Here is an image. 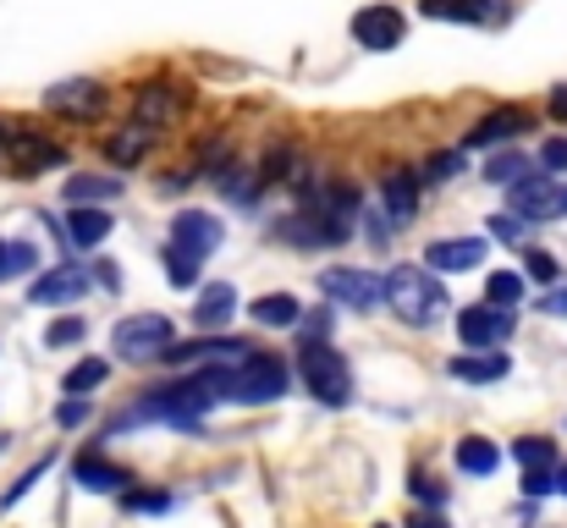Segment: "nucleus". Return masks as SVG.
<instances>
[{
  "label": "nucleus",
  "instance_id": "obj_1",
  "mask_svg": "<svg viewBox=\"0 0 567 528\" xmlns=\"http://www.w3.org/2000/svg\"><path fill=\"white\" fill-rule=\"evenodd\" d=\"M385 303H391L408 325H435V320L452 309L446 287H441L430 270H419V265H396V270L385 276Z\"/></svg>",
  "mask_w": 567,
  "mask_h": 528
},
{
  "label": "nucleus",
  "instance_id": "obj_2",
  "mask_svg": "<svg viewBox=\"0 0 567 528\" xmlns=\"http://www.w3.org/2000/svg\"><path fill=\"white\" fill-rule=\"evenodd\" d=\"M287 380L292 374H287V363L276 352H254V358L220 369V396L226 402H276L287 391Z\"/></svg>",
  "mask_w": 567,
  "mask_h": 528
},
{
  "label": "nucleus",
  "instance_id": "obj_3",
  "mask_svg": "<svg viewBox=\"0 0 567 528\" xmlns=\"http://www.w3.org/2000/svg\"><path fill=\"white\" fill-rule=\"evenodd\" d=\"M298 369H303V385H309L315 402L348 407V396H353V369H348V358L331 348V342H309L303 358H298Z\"/></svg>",
  "mask_w": 567,
  "mask_h": 528
},
{
  "label": "nucleus",
  "instance_id": "obj_4",
  "mask_svg": "<svg viewBox=\"0 0 567 528\" xmlns=\"http://www.w3.org/2000/svg\"><path fill=\"white\" fill-rule=\"evenodd\" d=\"M111 348L122 352L127 363L166 358V348H172V320H166V314H127V320H116Z\"/></svg>",
  "mask_w": 567,
  "mask_h": 528
},
{
  "label": "nucleus",
  "instance_id": "obj_5",
  "mask_svg": "<svg viewBox=\"0 0 567 528\" xmlns=\"http://www.w3.org/2000/svg\"><path fill=\"white\" fill-rule=\"evenodd\" d=\"M320 292H326V298H337V303H348V309H380V303H385V276L331 265V270L320 276Z\"/></svg>",
  "mask_w": 567,
  "mask_h": 528
},
{
  "label": "nucleus",
  "instance_id": "obj_6",
  "mask_svg": "<svg viewBox=\"0 0 567 528\" xmlns=\"http://www.w3.org/2000/svg\"><path fill=\"white\" fill-rule=\"evenodd\" d=\"M513 337V309H496V303H480V309H463L457 314V342L468 352H491Z\"/></svg>",
  "mask_w": 567,
  "mask_h": 528
},
{
  "label": "nucleus",
  "instance_id": "obj_7",
  "mask_svg": "<svg viewBox=\"0 0 567 528\" xmlns=\"http://www.w3.org/2000/svg\"><path fill=\"white\" fill-rule=\"evenodd\" d=\"M44 111H55L66 122H94V116H105V89L94 77H66V83L44 89Z\"/></svg>",
  "mask_w": 567,
  "mask_h": 528
},
{
  "label": "nucleus",
  "instance_id": "obj_8",
  "mask_svg": "<svg viewBox=\"0 0 567 528\" xmlns=\"http://www.w3.org/2000/svg\"><path fill=\"white\" fill-rule=\"evenodd\" d=\"M529 127H535V116H529L524 105H502V111H491V116H480V122L468 127L463 149H496V144H513V138L529 133Z\"/></svg>",
  "mask_w": 567,
  "mask_h": 528
},
{
  "label": "nucleus",
  "instance_id": "obj_9",
  "mask_svg": "<svg viewBox=\"0 0 567 528\" xmlns=\"http://www.w3.org/2000/svg\"><path fill=\"white\" fill-rule=\"evenodd\" d=\"M513 209L524 220H563L567 215V187H557V176H535V182H518L513 187Z\"/></svg>",
  "mask_w": 567,
  "mask_h": 528
},
{
  "label": "nucleus",
  "instance_id": "obj_10",
  "mask_svg": "<svg viewBox=\"0 0 567 528\" xmlns=\"http://www.w3.org/2000/svg\"><path fill=\"white\" fill-rule=\"evenodd\" d=\"M6 166L17 176H33V172H50V166H61V144L55 138H44V133H6Z\"/></svg>",
  "mask_w": 567,
  "mask_h": 528
},
{
  "label": "nucleus",
  "instance_id": "obj_11",
  "mask_svg": "<svg viewBox=\"0 0 567 528\" xmlns=\"http://www.w3.org/2000/svg\"><path fill=\"white\" fill-rule=\"evenodd\" d=\"M402 33H408V17H402L396 6H364V11L353 17V39H359L364 50H396Z\"/></svg>",
  "mask_w": 567,
  "mask_h": 528
},
{
  "label": "nucleus",
  "instance_id": "obj_12",
  "mask_svg": "<svg viewBox=\"0 0 567 528\" xmlns=\"http://www.w3.org/2000/svg\"><path fill=\"white\" fill-rule=\"evenodd\" d=\"M89 292V270L83 265H55V270H44L33 287H28V303H72V298H83Z\"/></svg>",
  "mask_w": 567,
  "mask_h": 528
},
{
  "label": "nucleus",
  "instance_id": "obj_13",
  "mask_svg": "<svg viewBox=\"0 0 567 528\" xmlns=\"http://www.w3.org/2000/svg\"><path fill=\"white\" fill-rule=\"evenodd\" d=\"M72 479H78L89 496H116V490H127V485H133V474H127L122 463L100 457V452H83V457L72 463Z\"/></svg>",
  "mask_w": 567,
  "mask_h": 528
},
{
  "label": "nucleus",
  "instance_id": "obj_14",
  "mask_svg": "<svg viewBox=\"0 0 567 528\" xmlns=\"http://www.w3.org/2000/svg\"><path fill=\"white\" fill-rule=\"evenodd\" d=\"M424 265L430 270H446V276L474 270V265H485V237H441V242L424 248Z\"/></svg>",
  "mask_w": 567,
  "mask_h": 528
},
{
  "label": "nucleus",
  "instance_id": "obj_15",
  "mask_svg": "<svg viewBox=\"0 0 567 528\" xmlns=\"http://www.w3.org/2000/svg\"><path fill=\"white\" fill-rule=\"evenodd\" d=\"M419 11L435 17V22H474V28H491V22L507 17V0H424Z\"/></svg>",
  "mask_w": 567,
  "mask_h": 528
},
{
  "label": "nucleus",
  "instance_id": "obj_16",
  "mask_svg": "<svg viewBox=\"0 0 567 528\" xmlns=\"http://www.w3.org/2000/svg\"><path fill=\"white\" fill-rule=\"evenodd\" d=\"M183 111H188V89H177V83H150V89H138V122L172 127Z\"/></svg>",
  "mask_w": 567,
  "mask_h": 528
},
{
  "label": "nucleus",
  "instance_id": "obj_17",
  "mask_svg": "<svg viewBox=\"0 0 567 528\" xmlns=\"http://www.w3.org/2000/svg\"><path fill=\"white\" fill-rule=\"evenodd\" d=\"M155 138H161V127H150V122H127V127H116L111 138H105V155H111V166H138L150 149H155Z\"/></svg>",
  "mask_w": 567,
  "mask_h": 528
},
{
  "label": "nucleus",
  "instance_id": "obj_18",
  "mask_svg": "<svg viewBox=\"0 0 567 528\" xmlns=\"http://www.w3.org/2000/svg\"><path fill=\"white\" fill-rule=\"evenodd\" d=\"M172 242L204 259V253H215V248H220V220H215V215H204V209H183V215H177V226H172Z\"/></svg>",
  "mask_w": 567,
  "mask_h": 528
},
{
  "label": "nucleus",
  "instance_id": "obj_19",
  "mask_svg": "<svg viewBox=\"0 0 567 528\" xmlns=\"http://www.w3.org/2000/svg\"><path fill=\"white\" fill-rule=\"evenodd\" d=\"M243 358H254V348L248 342H172L166 348V363H177V369H188V363H243Z\"/></svg>",
  "mask_w": 567,
  "mask_h": 528
},
{
  "label": "nucleus",
  "instance_id": "obj_20",
  "mask_svg": "<svg viewBox=\"0 0 567 528\" xmlns=\"http://www.w3.org/2000/svg\"><path fill=\"white\" fill-rule=\"evenodd\" d=\"M231 314H237V292H231V281H209V287L198 292L193 325H198V331H220Z\"/></svg>",
  "mask_w": 567,
  "mask_h": 528
},
{
  "label": "nucleus",
  "instance_id": "obj_21",
  "mask_svg": "<svg viewBox=\"0 0 567 528\" xmlns=\"http://www.w3.org/2000/svg\"><path fill=\"white\" fill-rule=\"evenodd\" d=\"M507 358L502 352H463V358H452L446 363V374L452 380H468V385H491V380H507Z\"/></svg>",
  "mask_w": 567,
  "mask_h": 528
},
{
  "label": "nucleus",
  "instance_id": "obj_22",
  "mask_svg": "<svg viewBox=\"0 0 567 528\" xmlns=\"http://www.w3.org/2000/svg\"><path fill=\"white\" fill-rule=\"evenodd\" d=\"M111 226H116V220H111L100 204H78V209L66 215V237H72L78 248H100V242L111 237Z\"/></svg>",
  "mask_w": 567,
  "mask_h": 528
},
{
  "label": "nucleus",
  "instance_id": "obj_23",
  "mask_svg": "<svg viewBox=\"0 0 567 528\" xmlns=\"http://www.w3.org/2000/svg\"><path fill=\"white\" fill-rule=\"evenodd\" d=\"M457 468L474 474V479H491V474L502 468V452H496L485 435H463V441H457Z\"/></svg>",
  "mask_w": 567,
  "mask_h": 528
},
{
  "label": "nucleus",
  "instance_id": "obj_24",
  "mask_svg": "<svg viewBox=\"0 0 567 528\" xmlns=\"http://www.w3.org/2000/svg\"><path fill=\"white\" fill-rule=\"evenodd\" d=\"M248 314H254L259 325H270V331H287V325H298V320H303V309H298V298H292V292H265Z\"/></svg>",
  "mask_w": 567,
  "mask_h": 528
},
{
  "label": "nucleus",
  "instance_id": "obj_25",
  "mask_svg": "<svg viewBox=\"0 0 567 528\" xmlns=\"http://www.w3.org/2000/svg\"><path fill=\"white\" fill-rule=\"evenodd\" d=\"M413 209H419V176H385V215L402 226V220H413Z\"/></svg>",
  "mask_w": 567,
  "mask_h": 528
},
{
  "label": "nucleus",
  "instance_id": "obj_26",
  "mask_svg": "<svg viewBox=\"0 0 567 528\" xmlns=\"http://www.w3.org/2000/svg\"><path fill=\"white\" fill-rule=\"evenodd\" d=\"M122 193V176H72L66 182V198L72 204H111Z\"/></svg>",
  "mask_w": 567,
  "mask_h": 528
},
{
  "label": "nucleus",
  "instance_id": "obj_27",
  "mask_svg": "<svg viewBox=\"0 0 567 528\" xmlns=\"http://www.w3.org/2000/svg\"><path fill=\"white\" fill-rule=\"evenodd\" d=\"M485 303H496V309H518V303H524V276H518V270H491V281H485Z\"/></svg>",
  "mask_w": 567,
  "mask_h": 528
},
{
  "label": "nucleus",
  "instance_id": "obj_28",
  "mask_svg": "<svg viewBox=\"0 0 567 528\" xmlns=\"http://www.w3.org/2000/svg\"><path fill=\"white\" fill-rule=\"evenodd\" d=\"M105 374H111V363H100V358H83V363H72L66 369V396H89V391H100L105 385Z\"/></svg>",
  "mask_w": 567,
  "mask_h": 528
},
{
  "label": "nucleus",
  "instance_id": "obj_29",
  "mask_svg": "<svg viewBox=\"0 0 567 528\" xmlns=\"http://www.w3.org/2000/svg\"><path fill=\"white\" fill-rule=\"evenodd\" d=\"M524 176H529V155H518V149H507V155H491V161H485V182L518 187Z\"/></svg>",
  "mask_w": 567,
  "mask_h": 528
},
{
  "label": "nucleus",
  "instance_id": "obj_30",
  "mask_svg": "<svg viewBox=\"0 0 567 528\" xmlns=\"http://www.w3.org/2000/svg\"><path fill=\"white\" fill-rule=\"evenodd\" d=\"M513 457H518L524 468H551V463H557V441H546V435H524V441L513 446Z\"/></svg>",
  "mask_w": 567,
  "mask_h": 528
},
{
  "label": "nucleus",
  "instance_id": "obj_31",
  "mask_svg": "<svg viewBox=\"0 0 567 528\" xmlns=\"http://www.w3.org/2000/svg\"><path fill=\"white\" fill-rule=\"evenodd\" d=\"M166 281L172 287H198V253H188V248H166Z\"/></svg>",
  "mask_w": 567,
  "mask_h": 528
},
{
  "label": "nucleus",
  "instance_id": "obj_32",
  "mask_svg": "<svg viewBox=\"0 0 567 528\" xmlns=\"http://www.w3.org/2000/svg\"><path fill=\"white\" fill-rule=\"evenodd\" d=\"M33 265H39V253H33L28 242H6V253H0V281H6V276H28Z\"/></svg>",
  "mask_w": 567,
  "mask_h": 528
},
{
  "label": "nucleus",
  "instance_id": "obj_33",
  "mask_svg": "<svg viewBox=\"0 0 567 528\" xmlns=\"http://www.w3.org/2000/svg\"><path fill=\"white\" fill-rule=\"evenodd\" d=\"M524 270H529V281H540V287H557V281H563V265H557L551 253H540V248L524 253Z\"/></svg>",
  "mask_w": 567,
  "mask_h": 528
},
{
  "label": "nucleus",
  "instance_id": "obj_34",
  "mask_svg": "<svg viewBox=\"0 0 567 528\" xmlns=\"http://www.w3.org/2000/svg\"><path fill=\"white\" fill-rule=\"evenodd\" d=\"M457 172H463V155H430V161H424V176H419V182L441 187V182H452Z\"/></svg>",
  "mask_w": 567,
  "mask_h": 528
},
{
  "label": "nucleus",
  "instance_id": "obj_35",
  "mask_svg": "<svg viewBox=\"0 0 567 528\" xmlns=\"http://www.w3.org/2000/svg\"><path fill=\"white\" fill-rule=\"evenodd\" d=\"M44 474H50V457H44V463H33V468H28V474H22V479H17V485L6 490V496H0V507H17V501H22V496H28V490H33V485H39Z\"/></svg>",
  "mask_w": 567,
  "mask_h": 528
},
{
  "label": "nucleus",
  "instance_id": "obj_36",
  "mask_svg": "<svg viewBox=\"0 0 567 528\" xmlns=\"http://www.w3.org/2000/svg\"><path fill=\"white\" fill-rule=\"evenodd\" d=\"M122 507H127V513H166V507H172V496H161V490H127V496H122Z\"/></svg>",
  "mask_w": 567,
  "mask_h": 528
},
{
  "label": "nucleus",
  "instance_id": "obj_37",
  "mask_svg": "<svg viewBox=\"0 0 567 528\" xmlns=\"http://www.w3.org/2000/svg\"><path fill=\"white\" fill-rule=\"evenodd\" d=\"M540 172L546 176L567 172V138H546V144H540Z\"/></svg>",
  "mask_w": 567,
  "mask_h": 528
},
{
  "label": "nucleus",
  "instance_id": "obj_38",
  "mask_svg": "<svg viewBox=\"0 0 567 528\" xmlns=\"http://www.w3.org/2000/svg\"><path fill=\"white\" fill-rule=\"evenodd\" d=\"M72 342H83V320H55L44 331V348H72Z\"/></svg>",
  "mask_w": 567,
  "mask_h": 528
},
{
  "label": "nucleus",
  "instance_id": "obj_39",
  "mask_svg": "<svg viewBox=\"0 0 567 528\" xmlns=\"http://www.w3.org/2000/svg\"><path fill=\"white\" fill-rule=\"evenodd\" d=\"M551 490H557L551 468H524V496H551Z\"/></svg>",
  "mask_w": 567,
  "mask_h": 528
},
{
  "label": "nucleus",
  "instance_id": "obj_40",
  "mask_svg": "<svg viewBox=\"0 0 567 528\" xmlns=\"http://www.w3.org/2000/svg\"><path fill=\"white\" fill-rule=\"evenodd\" d=\"M491 237L496 242H518L524 237V220L518 215H491Z\"/></svg>",
  "mask_w": 567,
  "mask_h": 528
},
{
  "label": "nucleus",
  "instance_id": "obj_41",
  "mask_svg": "<svg viewBox=\"0 0 567 528\" xmlns=\"http://www.w3.org/2000/svg\"><path fill=\"white\" fill-rule=\"evenodd\" d=\"M413 496L430 501V507H441V501H446V485H435L430 474H413Z\"/></svg>",
  "mask_w": 567,
  "mask_h": 528
},
{
  "label": "nucleus",
  "instance_id": "obj_42",
  "mask_svg": "<svg viewBox=\"0 0 567 528\" xmlns=\"http://www.w3.org/2000/svg\"><path fill=\"white\" fill-rule=\"evenodd\" d=\"M55 418H61L66 429H72V424H83V418H89V396H72V402H61V413H55Z\"/></svg>",
  "mask_w": 567,
  "mask_h": 528
},
{
  "label": "nucleus",
  "instance_id": "obj_43",
  "mask_svg": "<svg viewBox=\"0 0 567 528\" xmlns=\"http://www.w3.org/2000/svg\"><path fill=\"white\" fill-rule=\"evenodd\" d=\"M540 309H546V314H557V320H567V287H551V292L540 298Z\"/></svg>",
  "mask_w": 567,
  "mask_h": 528
},
{
  "label": "nucleus",
  "instance_id": "obj_44",
  "mask_svg": "<svg viewBox=\"0 0 567 528\" xmlns=\"http://www.w3.org/2000/svg\"><path fill=\"white\" fill-rule=\"evenodd\" d=\"M551 116H563V122H567V83H563V89H551Z\"/></svg>",
  "mask_w": 567,
  "mask_h": 528
},
{
  "label": "nucleus",
  "instance_id": "obj_45",
  "mask_svg": "<svg viewBox=\"0 0 567 528\" xmlns=\"http://www.w3.org/2000/svg\"><path fill=\"white\" fill-rule=\"evenodd\" d=\"M408 528H446V518H435V513H419Z\"/></svg>",
  "mask_w": 567,
  "mask_h": 528
},
{
  "label": "nucleus",
  "instance_id": "obj_46",
  "mask_svg": "<svg viewBox=\"0 0 567 528\" xmlns=\"http://www.w3.org/2000/svg\"><path fill=\"white\" fill-rule=\"evenodd\" d=\"M557 490H563V496H567V463H563V468H557Z\"/></svg>",
  "mask_w": 567,
  "mask_h": 528
},
{
  "label": "nucleus",
  "instance_id": "obj_47",
  "mask_svg": "<svg viewBox=\"0 0 567 528\" xmlns=\"http://www.w3.org/2000/svg\"><path fill=\"white\" fill-rule=\"evenodd\" d=\"M0 155H6V133H0Z\"/></svg>",
  "mask_w": 567,
  "mask_h": 528
},
{
  "label": "nucleus",
  "instance_id": "obj_48",
  "mask_svg": "<svg viewBox=\"0 0 567 528\" xmlns=\"http://www.w3.org/2000/svg\"><path fill=\"white\" fill-rule=\"evenodd\" d=\"M0 253H6V242H0Z\"/></svg>",
  "mask_w": 567,
  "mask_h": 528
},
{
  "label": "nucleus",
  "instance_id": "obj_49",
  "mask_svg": "<svg viewBox=\"0 0 567 528\" xmlns=\"http://www.w3.org/2000/svg\"><path fill=\"white\" fill-rule=\"evenodd\" d=\"M380 528H385V524H380Z\"/></svg>",
  "mask_w": 567,
  "mask_h": 528
}]
</instances>
